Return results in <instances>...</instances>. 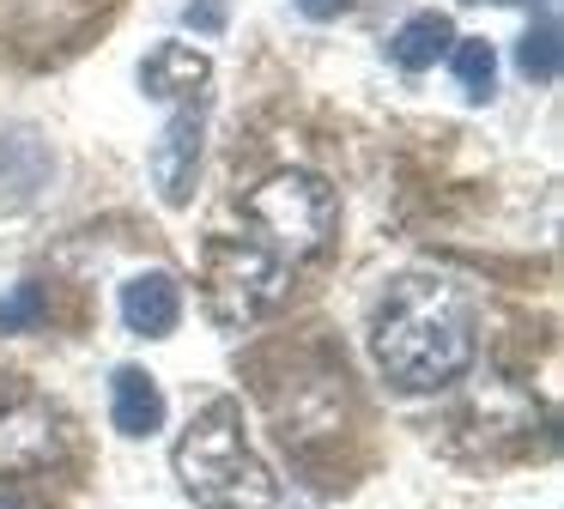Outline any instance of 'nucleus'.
Listing matches in <instances>:
<instances>
[{
	"instance_id": "nucleus-1",
	"label": "nucleus",
	"mask_w": 564,
	"mask_h": 509,
	"mask_svg": "<svg viewBox=\"0 0 564 509\" xmlns=\"http://www.w3.org/2000/svg\"><path fill=\"white\" fill-rule=\"evenodd\" d=\"M370 351L394 388L431 394L474 364V310L449 279L406 273L389 285L377 322H370Z\"/></svg>"
},
{
	"instance_id": "nucleus-2",
	"label": "nucleus",
	"mask_w": 564,
	"mask_h": 509,
	"mask_svg": "<svg viewBox=\"0 0 564 509\" xmlns=\"http://www.w3.org/2000/svg\"><path fill=\"white\" fill-rule=\"evenodd\" d=\"M176 479L200 509H273L280 485L261 467V455L243 436V407L237 400H213L188 419L176 436Z\"/></svg>"
},
{
	"instance_id": "nucleus-3",
	"label": "nucleus",
	"mask_w": 564,
	"mask_h": 509,
	"mask_svg": "<svg viewBox=\"0 0 564 509\" xmlns=\"http://www.w3.org/2000/svg\"><path fill=\"white\" fill-rule=\"evenodd\" d=\"M243 213H249V230H256L249 242H261L273 261H304V254H316L328 242L340 206H334V188L322 176L280 170V176H268L249 194Z\"/></svg>"
},
{
	"instance_id": "nucleus-4",
	"label": "nucleus",
	"mask_w": 564,
	"mask_h": 509,
	"mask_svg": "<svg viewBox=\"0 0 564 509\" xmlns=\"http://www.w3.org/2000/svg\"><path fill=\"white\" fill-rule=\"evenodd\" d=\"M285 297V261H273L249 237H213L207 242V310L225 327L256 322L261 310Z\"/></svg>"
},
{
	"instance_id": "nucleus-5",
	"label": "nucleus",
	"mask_w": 564,
	"mask_h": 509,
	"mask_svg": "<svg viewBox=\"0 0 564 509\" xmlns=\"http://www.w3.org/2000/svg\"><path fill=\"white\" fill-rule=\"evenodd\" d=\"M55 407L25 382L0 376V473H31L55 455Z\"/></svg>"
},
{
	"instance_id": "nucleus-6",
	"label": "nucleus",
	"mask_w": 564,
	"mask_h": 509,
	"mask_svg": "<svg viewBox=\"0 0 564 509\" xmlns=\"http://www.w3.org/2000/svg\"><path fill=\"white\" fill-rule=\"evenodd\" d=\"M200 133H207V109L183 104L171 121H164L159 145H152V182H159L164 206H183L188 188H195V164H200Z\"/></svg>"
},
{
	"instance_id": "nucleus-7",
	"label": "nucleus",
	"mask_w": 564,
	"mask_h": 509,
	"mask_svg": "<svg viewBox=\"0 0 564 509\" xmlns=\"http://www.w3.org/2000/svg\"><path fill=\"white\" fill-rule=\"evenodd\" d=\"M176 315H183V285H176L171 273H134L122 285V322L134 327V334L159 339L176 327Z\"/></svg>"
},
{
	"instance_id": "nucleus-8",
	"label": "nucleus",
	"mask_w": 564,
	"mask_h": 509,
	"mask_svg": "<svg viewBox=\"0 0 564 509\" xmlns=\"http://www.w3.org/2000/svg\"><path fill=\"white\" fill-rule=\"evenodd\" d=\"M110 419L122 436H152L164 424V394L140 364H122V370L110 376Z\"/></svg>"
},
{
	"instance_id": "nucleus-9",
	"label": "nucleus",
	"mask_w": 564,
	"mask_h": 509,
	"mask_svg": "<svg viewBox=\"0 0 564 509\" xmlns=\"http://www.w3.org/2000/svg\"><path fill=\"white\" fill-rule=\"evenodd\" d=\"M207 55L188 43H159L147 55V67H140V85H147V97H195L200 85H207Z\"/></svg>"
},
{
	"instance_id": "nucleus-10",
	"label": "nucleus",
	"mask_w": 564,
	"mask_h": 509,
	"mask_svg": "<svg viewBox=\"0 0 564 509\" xmlns=\"http://www.w3.org/2000/svg\"><path fill=\"white\" fill-rule=\"evenodd\" d=\"M449 43H455V24L443 19V12H413V19L389 36V55L401 73H425V67H437V55H449Z\"/></svg>"
},
{
	"instance_id": "nucleus-11",
	"label": "nucleus",
	"mask_w": 564,
	"mask_h": 509,
	"mask_svg": "<svg viewBox=\"0 0 564 509\" xmlns=\"http://www.w3.org/2000/svg\"><path fill=\"white\" fill-rule=\"evenodd\" d=\"M449 67H455V85H462L467 97H491L498 55H491L486 36H455V43H449Z\"/></svg>"
},
{
	"instance_id": "nucleus-12",
	"label": "nucleus",
	"mask_w": 564,
	"mask_h": 509,
	"mask_svg": "<svg viewBox=\"0 0 564 509\" xmlns=\"http://www.w3.org/2000/svg\"><path fill=\"white\" fill-rule=\"evenodd\" d=\"M516 61H522L528 79H558V24H552V12H540V24H528L522 48H516Z\"/></svg>"
},
{
	"instance_id": "nucleus-13",
	"label": "nucleus",
	"mask_w": 564,
	"mask_h": 509,
	"mask_svg": "<svg viewBox=\"0 0 564 509\" xmlns=\"http://www.w3.org/2000/svg\"><path fill=\"white\" fill-rule=\"evenodd\" d=\"M43 322V285H13L7 297H0V334H25V327Z\"/></svg>"
},
{
	"instance_id": "nucleus-14",
	"label": "nucleus",
	"mask_w": 564,
	"mask_h": 509,
	"mask_svg": "<svg viewBox=\"0 0 564 509\" xmlns=\"http://www.w3.org/2000/svg\"><path fill=\"white\" fill-rule=\"evenodd\" d=\"M225 12H231L225 0H195V7L183 12V19L195 24V31H207V36H213V31H225Z\"/></svg>"
},
{
	"instance_id": "nucleus-15",
	"label": "nucleus",
	"mask_w": 564,
	"mask_h": 509,
	"mask_svg": "<svg viewBox=\"0 0 564 509\" xmlns=\"http://www.w3.org/2000/svg\"><path fill=\"white\" fill-rule=\"evenodd\" d=\"M297 12H304V19H340L346 12V0H292Z\"/></svg>"
},
{
	"instance_id": "nucleus-16",
	"label": "nucleus",
	"mask_w": 564,
	"mask_h": 509,
	"mask_svg": "<svg viewBox=\"0 0 564 509\" xmlns=\"http://www.w3.org/2000/svg\"><path fill=\"white\" fill-rule=\"evenodd\" d=\"M0 509H25V503H13V497H0Z\"/></svg>"
}]
</instances>
